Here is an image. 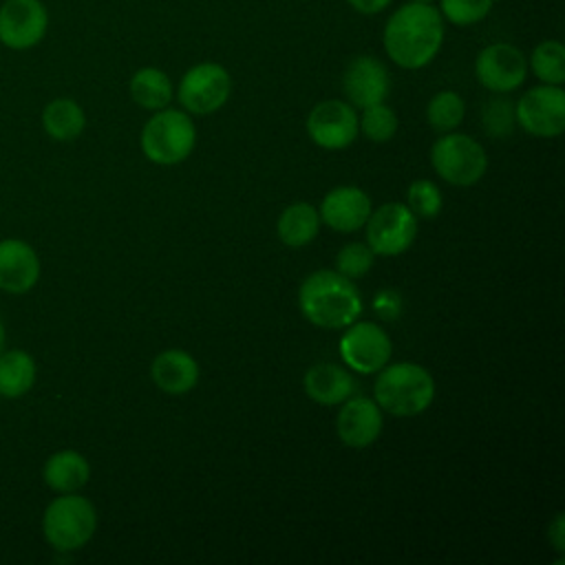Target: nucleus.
<instances>
[{
  "label": "nucleus",
  "instance_id": "f8f14e48",
  "mask_svg": "<svg viewBox=\"0 0 565 565\" xmlns=\"http://www.w3.org/2000/svg\"><path fill=\"white\" fill-rule=\"evenodd\" d=\"M475 75L490 93H512L527 77V60L521 49L508 42H494L481 49L475 60Z\"/></svg>",
  "mask_w": 565,
  "mask_h": 565
},
{
  "label": "nucleus",
  "instance_id": "f3484780",
  "mask_svg": "<svg viewBox=\"0 0 565 565\" xmlns=\"http://www.w3.org/2000/svg\"><path fill=\"white\" fill-rule=\"evenodd\" d=\"M40 278V258L35 249L20 238L0 241V289L24 294Z\"/></svg>",
  "mask_w": 565,
  "mask_h": 565
},
{
  "label": "nucleus",
  "instance_id": "aec40b11",
  "mask_svg": "<svg viewBox=\"0 0 565 565\" xmlns=\"http://www.w3.org/2000/svg\"><path fill=\"white\" fill-rule=\"evenodd\" d=\"M46 486L55 492H77L90 479V466L77 450L53 452L42 470Z\"/></svg>",
  "mask_w": 565,
  "mask_h": 565
},
{
  "label": "nucleus",
  "instance_id": "393cba45",
  "mask_svg": "<svg viewBox=\"0 0 565 565\" xmlns=\"http://www.w3.org/2000/svg\"><path fill=\"white\" fill-rule=\"evenodd\" d=\"M463 115H466V104L461 95L455 90L435 93L426 106V119L430 128L439 135L452 132L463 121Z\"/></svg>",
  "mask_w": 565,
  "mask_h": 565
},
{
  "label": "nucleus",
  "instance_id": "f03ea898",
  "mask_svg": "<svg viewBox=\"0 0 565 565\" xmlns=\"http://www.w3.org/2000/svg\"><path fill=\"white\" fill-rule=\"evenodd\" d=\"M302 316L320 329H344L362 313V296L351 278L335 269L309 274L298 289Z\"/></svg>",
  "mask_w": 565,
  "mask_h": 565
},
{
  "label": "nucleus",
  "instance_id": "cd10ccee",
  "mask_svg": "<svg viewBox=\"0 0 565 565\" xmlns=\"http://www.w3.org/2000/svg\"><path fill=\"white\" fill-rule=\"evenodd\" d=\"M406 205L417 218H435L444 205L439 185L430 179L413 181L406 192Z\"/></svg>",
  "mask_w": 565,
  "mask_h": 565
},
{
  "label": "nucleus",
  "instance_id": "6e6552de",
  "mask_svg": "<svg viewBox=\"0 0 565 565\" xmlns=\"http://www.w3.org/2000/svg\"><path fill=\"white\" fill-rule=\"evenodd\" d=\"M232 93V77L216 62H201L185 71L179 82L177 97L185 113L210 115L225 106Z\"/></svg>",
  "mask_w": 565,
  "mask_h": 565
},
{
  "label": "nucleus",
  "instance_id": "7ed1b4c3",
  "mask_svg": "<svg viewBox=\"0 0 565 565\" xmlns=\"http://www.w3.org/2000/svg\"><path fill=\"white\" fill-rule=\"evenodd\" d=\"M373 399L382 413L413 417L433 404L435 380L430 371L417 362L384 364L373 384Z\"/></svg>",
  "mask_w": 565,
  "mask_h": 565
},
{
  "label": "nucleus",
  "instance_id": "473e14b6",
  "mask_svg": "<svg viewBox=\"0 0 565 565\" xmlns=\"http://www.w3.org/2000/svg\"><path fill=\"white\" fill-rule=\"evenodd\" d=\"M550 534H552V543H554V547L561 552L563 550V516L561 514H556V519H554V523H552V527H550Z\"/></svg>",
  "mask_w": 565,
  "mask_h": 565
},
{
  "label": "nucleus",
  "instance_id": "7c9ffc66",
  "mask_svg": "<svg viewBox=\"0 0 565 565\" xmlns=\"http://www.w3.org/2000/svg\"><path fill=\"white\" fill-rule=\"evenodd\" d=\"M492 4H494V0H441L439 13L450 24L470 26V24L481 22L490 13Z\"/></svg>",
  "mask_w": 565,
  "mask_h": 565
},
{
  "label": "nucleus",
  "instance_id": "2eb2a0df",
  "mask_svg": "<svg viewBox=\"0 0 565 565\" xmlns=\"http://www.w3.org/2000/svg\"><path fill=\"white\" fill-rule=\"evenodd\" d=\"M384 426L382 408L373 397L351 395L342 402L335 419V433L349 448H366L377 441Z\"/></svg>",
  "mask_w": 565,
  "mask_h": 565
},
{
  "label": "nucleus",
  "instance_id": "ddd939ff",
  "mask_svg": "<svg viewBox=\"0 0 565 565\" xmlns=\"http://www.w3.org/2000/svg\"><path fill=\"white\" fill-rule=\"evenodd\" d=\"M49 26L46 9L40 0H7L0 7V42L22 51L35 46Z\"/></svg>",
  "mask_w": 565,
  "mask_h": 565
},
{
  "label": "nucleus",
  "instance_id": "423d86ee",
  "mask_svg": "<svg viewBox=\"0 0 565 565\" xmlns=\"http://www.w3.org/2000/svg\"><path fill=\"white\" fill-rule=\"evenodd\" d=\"M433 170L450 185H475L488 170L483 146L463 132H444L430 148Z\"/></svg>",
  "mask_w": 565,
  "mask_h": 565
},
{
  "label": "nucleus",
  "instance_id": "6ab92c4d",
  "mask_svg": "<svg viewBox=\"0 0 565 565\" xmlns=\"http://www.w3.org/2000/svg\"><path fill=\"white\" fill-rule=\"evenodd\" d=\"M302 386L309 399L322 406H335L355 393V377L340 364L320 362L307 369Z\"/></svg>",
  "mask_w": 565,
  "mask_h": 565
},
{
  "label": "nucleus",
  "instance_id": "4468645a",
  "mask_svg": "<svg viewBox=\"0 0 565 565\" xmlns=\"http://www.w3.org/2000/svg\"><path fill=\"white\" fill-rule=\"evenodd\" d=\"M342 88L353 108H366L386 99L391 90V75L377 57L358 55L344 68Z\"/></svg>",
  "mask_w": 565,
  "mask_h": 565
},
{
  "label": "nucleus",
  "instance_id": "dca6fc26",
  "mask_svg": "<svg viewBox=\"0 0 565 565\" xmlns=\"http://www.w3.org/2000/svg\"><path fill=\"white\" fill-rule=\"evenodd\" d=\"M371 199L358 185H338L329 190L320 203V223L340 234H351L364 227L371 214Z\"/></svg>",
  "mask_w": 565,
  "mask_h": 565
},
{
  "label": "nucleus",
  "instance_id": "4be33fe9",
  "mask_svg": "<svg viewBox=\"0 0 565 565\" xmlns=\"http://www.w3.org/2000/svg\"><path fill=\"white\" fill-rule=\"evenodd\" d=\"M130 97L146 110H161L172 102L174 88L161 68L143 66L130 77Z\"/></svg>",
  "mask_w": 565,
  "mask_h": 565
},
{
  "label": "nucleus",
  "instance_id": "20e7f679",
  "mask_svg": "<svg viewBox=\"0 0 565 565\" xmlns=\"http://www.w3.org/2000/svg\"><path fill=\"white\" fill-rule=\"evenodd\" d=\"M196 143V128L185 110L161 108L141 130V152L157 166H177L190 157Z\"/></svg>",
  "mask_w": 565,
  "mask_h": 565
},
{
  "label": "nucleus",
  "instance_id": "412c9836",
  "mask_svg": "<svg viewBox=\"0 0 565 565\" xmlns=\"http://www.w3.org/2000/svg\"><path fill=\"white\" fill-rule=\"evenodd\" d=\"M320 232V214L311 203L298 201L282 210L276 223V234L287 247H305Z\"/></svg>",
  "mask_w": 565,
  "mask_h": 565
},
{
  "label": "nucleus",
  "instance_id": "5701e85b",
  "mask_svg": "<svg viewBox=\"0 0 565 565\" xmlns=\"http://www.w3.org/2000/svg\"><path fill=\"white\" fill-rule=\"evenodd\" d=\"M42 126L49 137L57 141H71L82 135L86 126V115L75 99L57 97L44 106Z\"/></svg>",
  "mask_w": 565,
  "mask_h": 565
},
{
  "label": "nucleus",
  "instance_id": "72a5a7b5",
  "mask_svg": "<svg viewBox=\"0 0 565 565\" xmlns=\"http://www.w3.org/2000/svg\"><path fill=\"white\" fill-rule=\"evenodd\" d=\"M4 351V324H2V318H0V353Z\"/></svg>",
  "mask_w": 565,
  "mask_h": 565
},
{
  "label": "nucleus",
  "instance_id": "9d476101",
  "mask_svg": "<svg viewBox=\"0 0 565 565\" xmlns=\"http://www.w3.org/2000/svg\"><path fill=\"white\" fill-rule=\"evenodd\" d=\"M516 126L534 137H558L565 130V90L541 84L525 90L514 104Z\"/></svg>",
  "mask_w": 565,
  "mask_h": 565
},
{
  "label": "nucleus",
  "instance_id": "c756f323",
  "mask_svg": "<svg viewBox=\"0 0 565 565\" xmlns=\"http://www.w3.org/2000/svg\"><path fill=\"white\" fill-rule=\"evenodd\" d=\"M375 254L366 243H347L335 256V271L355 280L371 271Z\"/></svg>",
  "mask_w": 565,
  "mask_h": 565
},
{
  "label": "nucleus",
  "instance_id": "1a4fd4ad",
  "mask_svg": "<svg viewBox=\"0 0 565 565\" xmlns=\"http://www.w3.org/2000/svg\"><path fill=\"white\" fill-rule=\"evenodd\" d=\"M344 329L347 331L342 333L338 349L347 369L360 375H371L388 364L393 344L377 322L355 320Z\"/></svg>",
  "mask_w": 565,
  "mask_h": 565
},
{
  "label": "nucleus",
  "instance_id": "a878e982",
  "mask_svg": "<svg viewBox=\"0 0 565 565\" xmlns=\"http://www.w3.org/2000/svg\"><path fill=\"white\" fill-rule=\"evenodd\" d=\"M532 73L552 86H561L565 82V49L558 40H545L534 46L530 55Z\"/></svg>",
  "mask_w": 565,
  "mask_h": 565
},
{
  "label": "nucleus",
  "instance_id": "39448f33",
  "mask_svg": "<svg viewBox=\"0 0 565 565\" xmlns=\"http://www.w3.org/2000/svg\"><path fill=\"white\" fill-rule=\"evenodd\" d=\"M42 530L51 547L57 552H75L84 547L97 530L95 505L75 492H62L49 503Z\"/></svg>",
  "mask_w": 565,
  "mask_h": 565
},
{
  "label": "nucleus",
  "instance_id": "bb28decb",
  "mask_svg": "<svg viewBox=\"0 0 565 565\" xmlns=\"http://www.w3.org/2000/svg\"><path fill=\"white\" fill-rule=\"evenodd\" d=\"M358 124L362 135L375 143L391 141L397 132V115L384 102L362 108V117H358Z\"/></svg>",
  "mask_w": 565,
  "mask_h": 565
},
{
  "label": "nucleus",
  "instance_id": "2f4dec72",
  "mask_svg": "<svg viewBox=\"0 0 565 565\" xmlns=\"http://www.w3.org/2000/svg\"><path fill=\"white\" fill-rule=\"evenodd\" d=\"M358 13H364V15H373V13H380L384 11L391 0H347Z\"/></svg>",
  "mask_w": 565,
  "mask_h": 565
},
{
  "label": "nucleus",
  "instance_id": "f257e3e1",
  "mask_svg": "<svg viewBox=\"0 0 565 565\" xmlns=\"http://www.w3.org/2000/svg\"><path fill=\"white\" fill-rule=\"evenodd\" d=\"M384 51L402 68L415 71L435 60L444 44V18L430 2H408L384 26Z\"/></svg>",
  "mask_w": 565,
  "mask_h": 565
},
{
  "label": "nucleus",
  "instance_id": "9b49d317",
  "mask_svg": "<svg viewBox=\"0 0 565 565\" xmlns=\"http://www.w3.org/2000/svg\"><path fill=\"white\" fill-rule=\"evenodd\" d=\"M358 113L349 102L324 99L307 115L309 139L324 150H342L358 139Z\"/></svg>",
  "mask_w": 565,
  "mask_h": 565
},
{
  "label": "nucleus",
  "instance_id": "0eeeda50",
  "mask_svg": "<svg viewBox=\"0 0 565 565\" xmlns=\"http://www.w3.org/2000/svg\"><path fill=\"white\" fill-rule=\"evenodd\" d=\"M366 245L377 256L404 254L417 236V216L406 203H384L371 210L366 223Z\"/></svg>",
  "mask_w": 565,
  "mask_h": 565
},
{
  "label": "nucleus",
  "instance_id": "a211bd4d",
  "mask_svg": "<svg viewBox=\"0 0 565 565\" xmlns=\"http://www.w3.org/2000/svg\"><path fill=\"white\" fill-rule=\"evenodd\" d=\"M199 362L183 349H166L150 364L152 382L168 395H185L199 382Z\"/></svg>",
  "mask_w": 565,
  "mask_h": 565
},
{
  "label": "nucleus",
  "instance_id": "f704fd0d",
  "mask_svg": "<svg viewBox=\"0 0 565 565\" xmlns=\"http://www.w3.org/2000/svg\"><path fill=\"white\" fill-rule=\"evenodd\" d=\"M413 2H433V0H413Z\"/></svg>",
  "mask_w": 565,
  "mask_h": 565
},
{
  "label": "nucleus",
  "instance_id": "b1692460",
  "mask_svg": "<svg viewBox=\"0 0 565 565\" xmlns=\"http://www.w3.org/2000/svg\"><path fill=\"white\" fill-rule=\"evenodd\" d=\"M35 382V362L22 349L0 353V395L20 397L31 391Z\"/></svg>",
  "mask_w": 565,
  "mask_h": 565
},
{
  "label": "nucleus",
  "instance_id": "c85d7f7f",
  "mask_svg": "<svg viewBox=\"0 0 565 565\" xmlns=\"http://www.w3.org/2000/svg\"><path fill=\"white\" fill-rule=\"evenodd\" d=\"M481 121H483V130L490 137L503 139L508 135H512L514 126H516V115H514V104L505 97H492L483 104L481 110Z\"/></svg>",
  "mask_w": 565,
  "mask_h": 565
}]
</instances>
